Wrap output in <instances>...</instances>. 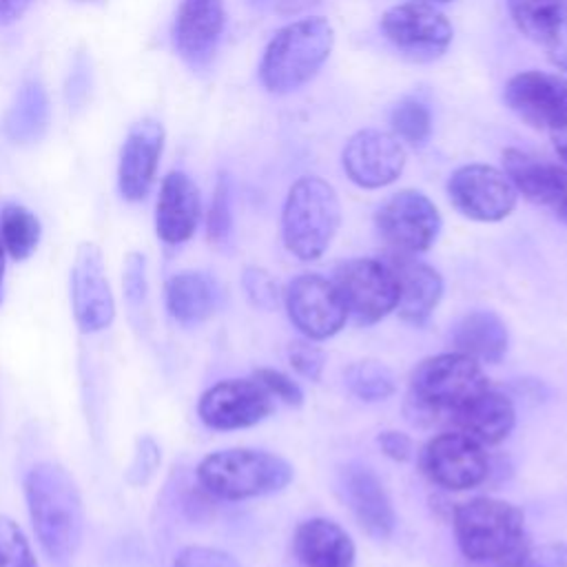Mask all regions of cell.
I'll list each match as a JSON object with an SVG mask.
<instances>
[{"instance_id": "6da1fadb", "label": "cell", "mask_w": 567, "mask_h": 567, "mask_svg": "<svg viewBox=\"0 0 567 567\" xmlns=\"http://www.w3.org/2000/svg\"><path fill=\"white\" fill-rule=\"evenodd\" d=\"M24 501L42 551L55 565L69 563L84 536V503L75 478L60 463H35L24 476Z\"/></svg>"}, {"instance_id": "7a4b0ae2", "label": "cell", "mask_w": 567, "mask_h": 567, "mask_svg": "<svg viewBox=\"0 0 567 567\" xmlns=\"http://www.w3.org/2000/svg\"><path fill=\"white\" fill-rule=\"evenodd\" d=\"M461 551L476 563L516 567L529 547L523 512L501 498L478 496L454 509Z\"/></svg>"}, {"instance_id": "3957f363", "label": "cell", "mask_w": 567, "mask_h": 567, "mask_svg": "<svg viewBox=\"0 0 567 567\" xmlns=\"http://www.w3.org/2000/svg\"><path fill=\"white\" fill-rule=\"evenodd\" d=\"M334 44L332 24L321 18H301L281 27L264 49L259 82L266 91L284 95L310 82L328 60Z\"/></svg>"}, {"instance_id": "277c9868", "label": "cell", "mask_w": 567, "mask_h": 567, "mask_svg": "<svg viewBox=\"0 0 567 567\" xmlns=\"http://www.w3.org/2000/svg\"><path fill=\"white\" fill-rule=\"evenodd\" d=\"M292 476L295 470L286 458L252 447L217 450L197 465L199 485L221 501H246L281 492Z\"/></svg>"}, {"instance_id": "5b68a950", "label": "cell", "mask_w": 567, "mask_h": 567, "mask_svg": "<svg viewBox=\"0 0 567 567\" xmlns=\"http://www.w3.org/2000/svg\"><path fill=\"white\" fill-rule=\"evenodd\" d=\"M341 224L337 190L321 177H299L284 202L281 239L301 261L319 259L332 244Z\"/></svg>"}, {"instance_id": "8992f818", "label": "cell", "mask_w": 567, "mask_h": 567, "mask_svg": "<svg viewBox=\"0 0 567 567\" xmlns=\"http://www.w3.org/2000/svg\"><path fill=\"white\" fill-rule=\"evenodd\" d=\"M489 388L481 363L463 352L423 359L410 377V401L421 412H456Z\"/></svg>"}, {"instance_id": "52a82bcc", "label": "cell", "mask_w": 567, "mask_h": 567, "mask_svg": "<svg viewBox=\"0 0 567 567\" xmlns=\"http://www.w3.org/2000/svg\"><path fill=\"white\" fill-rule=\"evenodd\" d=\"M374 224L394 252L416 255L436 241L441 233V213L421 190L403 188L383 199L377 208Z\"/></svg>"}, {"instance_id": "ba28073f", "label": "cell", "mask_w": 567, "mask_h": 567, "mask_svg": "<svg viewBox=\"0 0 567 567\" xmlns=\"http://www.w3.org/2000/svg\"><path fill=\"white\" fill-rule=\"evenodd\" d=\"M281 299L292 326L310 341L337 334L348 319V308L334 281L315 272L290 279L281 290Z\"/></svg>"}, {"instance_id": "9c48e42d", "label": "cell", "mask_w": 567, "mask_h": 567, "mask_svg": "<svg viewBox=\"0 0 567 567\" xmlns=\"http://www.w3.org/2000/svg\"><path fill=\"white\" fill-rule=\"evenodd\" d=\"M381 29L396 51L419 62L441 58L452 42L450 20L423 0L390 7L381 18Z\"/></svg>"}, {"instance_id": "30bf717a", "label": "cell", "mask_w": 567, "mask_h": 567, "mask_svg": "<svg viewBox=\"0 0 567 567\" xmlns=\"http://www.w3.org/2000/svg\"><path fill=\"white\" fill-rule=\"evenodd\" d=\"M71 310L78 328L86 334L106 330L115 319V299L106 277L104 255L97 244L82 241L69 275Z\"/></svg>"}, {"instance_id": "8fae6325", "label": "cell", "mask_w": 567, "mask_h": 567, "mask_svg": "<svg viewBox=\"0 0 567 567\" xmlns=\"http://www.w3.org/2000/svg\"><path fill=\"white\" fill-rule=\"evenodd\" d=\"M454 208L474 221H501L518 202V190L505 171L489 164H465L447 179Z\"/></svg>"}, {"instance_id": "7c38bea8", "label": "cell", "mask_w": 567, "mask_h": 567, "mask_svg": "<svg viewBox=\"0 0 567 567\" xmlns=\"http://www.w3.org/2000/svg\"><path fill=\"white\" fill-rule=\"evenodd\" d=\"M334 286L359 323H377L396 308L399 288L388 261L372 257L350 259L337 268Z\"/></svg>"}, {"instance_id": "4fadbf2b", "label": "cell", "mask_w": 567, "mask_h": 567, "mask_svg": "<svg viewBox=\"0 0 567 567\" xmlns=\"http://www.w3.org/2000/svg\"><path fill=\"white\" fill-rule=\"evenodd\" d=\"M224 29V0H179L171 24V42L177 58L190 71L202 73L217 55Z\"/></svg>"}, {"instance_id": "5bb4252c", "label": "cell", "mask_w": 567, "mask_h": 567, "mask_svg": "<svg viewBox=\"0 0 567 567\" xmlns=\"http://www.w3.org/2000/svg\"><path fill=\"white\" fill-rule=\"evenodd\" d=\"M272 410V394L255 377L217 381L199 396L197 403L202 423L219 432L252 427L261 423Z\"/></svg>"}, {"instance_id": "9a60e30c", "label": "cell", "mask_w": 567, "mask_h": 567, "mask_svg": "<svg viewBox=\"0 0 567 567\" xmlns=\"http://www.w3.org/2000/svg\"><path fill=\"white\" fill-rule=\"evenodd\" d=\"M166 144L164 124L142 117L128 126L117 155V193L124 202H144L155 184Z\"/></svg>"}, {"instance_id": "2e32d148", "label": "cell", "mask_w": 567, "mask_h": 567, "mask_svg": "<svg viewBox=\"0 0 567 567\" xmlns=\"http://www.w3.org/2000/svg\"><path fill=\"white\" fill-rule=\"evenodd\" d=\"M425 476L445 489H472L487 476L483 445L465 432H443L430 439L421 452Z\"/></svg>"}, {"instance_id": "e0dca14e", "label": "cell", "mask_w": 567, "mask_h": 567, "mask_svg": "<svg viewBox=\"0 0 567 567\" xmlns=\"http://www.w3.org/2000/svg\"><path fill=\"white\" fill-rule=\"evenodd\" d=\"M503 100L534 128L558 131L567 126V78L545 71H523L507 80Z\"/></svg>"}, {"instance_id": "ac0fdd59", "label": "cell", "mask_w": 567, "mask_h": 567, "mask_svg": "<svg viewBox=\"0 0 567 567\" xmlns=\"http://www.w3.org/2000/svg\"><path fill=\"white\" fill-rule=\"evenodd\" d=\"M341 164L352 184L372 190L399 179L405 168V148L394 133L363 128L346 142Z\"/></svg>"}, {"instance_id": "d6986e66", "label": "cell", "mask_w": 567, "mask_h": 567, "mask_svg": "<svg viewBox=\"0 0 567 567\" xmlns=\"http://www.w3.org/2000/svg\"><path fill=\"white\" fill-rule=\"evenodd\" d=\"M339 489L346 505L354 514L359 527L374 540H388L396 527V514L392 501L365 463H346L339 472Z\"/></svg>"}, {"instance_id": "ffe728a7", "label": "cell", "mask_w": 567, "mask_h": 567, "mask_svg": "<svg viewBox=\"0 0 567 567\" xmlns=\"http://www.w3.org/2000/svg\"><path fill=\"white\" fill-rule=\"evenodd\" d=\"M503 168L518 195L549 208L567 224V166L538 159L520 148H507L503 151Z\"/></svg>"}, {"instance_id": "44dd1931", "label": "cell", "mask_w": 567, "mask_h": 567, "mask_svg": "<svg viewBox=\"0 0 567 567\" xmlns=\"http://www.w3.org/2000/svg\"><path fill=\"white\" fill-rule=\"evenodd\" d=\"M202 219V195L193 177L179 168L168 171L155 202V233L166 246L186 244Z\"/></svg>"}, {"instance_id": "7402d4cb", "label": "cell", "mask_w": 567, "mask_h": 567, "mask_svg": "<svg viewBox=\"0 0 567 567\" xmlns=\"http://www.w3.org/2000/svg\"><path fill=\"white\" fill-rule=\"evenodd\" d=\"M388 266L392 268L399 288L394 310L403 321L412 326H423L443 297L441 275L430 264L414 259L405 252H394L388 259Z\"/></svg>"}, {"instance_id": "603a6c76", "label": "cell", "mask_w": 567, "mask_h": 567, "mask_svg": "<svg viewBox=\"0 0 567 567\" xmlns=\"http://www.w3.org/2000/svg\"><path fill=\"white\" fill-rule=\"evenodd\" d=\"M51 126V100L40 75H27L18 84L4 115L2 133L16 146L38 144Z\"/></svg>"}, {"instance_id": "cb8c5ba5", "label": "cell", "mask_w": 567, "mask_h": 567, "mask_svg": "<svg viewBox=\"0 0 567 567\" xmlns=\"http://www.w3.org/2000/svg\"><path fill=\"white\" fill-rule=\"evenodd\" d=\"M292 547L303 567H354V543L350 534L330 518L317 516L299 523Z\"/></svg>"}, {"instance_id": "d4e9b609", "label": "cell", "mask_w": 567, "mask_h": 567, "mask_svg": "<svg viewBox=\"0 0 567 567\" xmlns=\"http://www.w3.org/2000/svg\"><path fill=\"white\" fill-rule=\"evenodd\" d=\"M221 290L217 281L202 270L175 272L164 288L168 315L182 326L206 321L219 306Z\"/></svg>"}, {"instance_id": "484cf974", "label": "cell", "mask_w": 567, "mask_h": 567, "mask_svg": "<svg viewBox=\"0 0 567 567\" xmlns=\"http://www.w3.org/2000/svg\"><path fill=\"white\" fill-rule=\"evenodd\" d=\"M452 416L458 430L478 441L481 445L501 443L503 439H507L516 423L514 403L492 388L452 412Z\"/></svg>"}, {"instance_id": "4316f807", "label": "cell", "mask_w": 567, "mask_h": 567, "mask_svg": "<svg viewBox=\"0 0 567 567\" xmlns=\"http://www.w3.org/2000/svg\"><path fill=\"white\" fill-rule=\"evenodd\" d=\"M452 341L456 352H463L478 363H498L509 348V332L496 312L472 310L454 326Z\"/></svg>"}, {"instance_id": "83f0119b", "label": "cell", "mask_w": 567, "mask_h": 567, "mask_svg": "<svg viewBox=\"0 0 567 567\" xmlns=\"http://www.w3.org/2000/svg\"><path fill=\"white\" fill-rule=\"evenodd\" d=\"M507 9L527 40L547 49L567 44V0H507Z\"/></svg>"}, {"instance_id": "f1b7e54d", "label": "cell", "mask_w": 567, "mask_h": 567, "mask_svg": "<svg viewBox=\"0 0 567 567\" xmlns=\"http://www.w3.org/2000/svg\"><path fill=\"white\" fill-rule=\"evenodd\" d=\"M42 237L38 215L18 202H7L0 208V241L7 255L16 261L29 259Z\"/></svg>"}, {"instance_id": "f546056e", "label": "cell", "mask_w": 567, "mask_h": 567, "mask_svg": "<svg viewBox=\"0 0 567 567\" xmlns=\"http://www.w3.org/2000/svg\"><path fill=\"white\" fill-rule=\"evenodd\" d=\"M343 379H346L348 390L357 399L368 401V403L385 401L396 390L392 370L388 365H383L381 361H372V359L357 361V363L348 365L343 372Z\"/></svg>"}, {"instance_id": "4dcf8cb0", "label": "cell", "mask_w": 567, "mask_h": 567, "mask_svg": "<svg viewBox=\"0 0 567 567\" xmlns=\"http://www.w3.org/2000/svg\"><path fill=\"white\" fill-rule=\"evenodd\" d=\"M392 133L401 144L423 146L432 135V113L416 97H403L390 113Z\"/></svg>"}, {"instance_id": "1f68e13d", "label": "cell", "mask_w": 567, "mask_h": 567, "mask_svg": "<svg viewBox=\"0 0 567 567\" xmlns=\"http://www.w3.org/2000/svg\"><path fill=\"white\" fill-rule=\"evenodd\" d=\"M233 230V197H230V177L226 173H219L210 206L206 213V235L208 241L215 246H221L228 241Z\"/></svg>"}, {"instance_id": "d6a6232c", "label": "cell", "mask_w": 567, "mask_h": 567, "mask_svg": "<svg viewBox=\"0 0 567 567\" xmlns=\"http://www.w3.org/2000/svg\"><path fill=\"white\" fill-rule=\"evenodd\" d=\"M0 567H40L22 527L0 514Z\"/></svg>"}, {"instance_id": "836d02e7", "label": "cell", "mask_w": 567, "mask_h": 567, "mask_svg": "<svg viewBox=\"0 0 567 567\" xmlns=\"http://www.w3.org/2000/svg\"><path fill=\"white\" fill-rule=\"evenodd\" d=\"M93 91V69L91 58L84 51H78L71 60L66 80H64V102L69 111H80L86 106Z\"/></svg>"}, {"instance_id": "e575fe53", "label": "cell", "mask_w": 567, "mask_h": 567, "mask_svg": "<svg viewBox=\"0 0 567 567\" xmlns=\"http://www.w3.org/2000/svg\"><path fill=\"white\" fill-rule=\"evenodd\" d=\"M159 463H162V450H159L157 441L153 436L144 434L135 441L133 458L124 472V481L131 487H142L155 476Z\"/></svg>"}, {"instance_id": "d590c367", "label": "cell", "mask_w": 567, "mask_h": 567, "mask_svg": "<svg viewBox=\"0 0 567 567\" xmlns=\"http://www.w3.org/2000/svg\"><path fill=\"white\" fill-rule=\"evenodd\" d=\"M241 284H244V290L248 295V299L257 306V308H264V310H270L279 303L281 299V290L277 288L275 279L261 270V268H246L244 270V277H241Z\"/></svg>"}, {"instance_id": "8d00e7d4", "label": "cell", "mask_w": 567, "mask_h": 567, "mask_svg": "<svg viewBox=\"0 0 567 567\" xmlns=\"http://www.w3.org/2000/svg\"><path fill=\"white\" fill-rule=\"evenodd\" d=\"M122 288L131 306H140L148 292L146 279V257L144 252H128L122 266Z\"/></svg>"}, {"instance_id": "74e56055", "label": "cell", "mask_w": 567, "mask_h": 567, "mask_svg": "<svg viewBox=\"0 0 567 567\" xmlns=\"http://www.w3.org/2000/svg\"><path fill=\"white\" fill-rule=\"evenodd\" d=\"M252 377L272 394V399H279L286 405H295V408L303 403V390L286 372L275 368H257Z\"/></svg>"}, {"instance_id": "f35d334b", "label": "cell", "mask_w": 567, "mask_h": 567, "mask_svg": "<svg viewBox=\"0 0 567 567\" xmlns=\"http://www.w3.org/2000/svg\"><path fill=\"white\" fill-rule=\"evenodd\" d=\"M288 361L301 377H306L310 381H319L323 365H326V354L310 339L292 341L288 348Z\"/></svg>"}, {"instance_id": "ab89813d", "label": "cell", "mask_w": 567, "mask_h": 567, "mask_svg": "<svg viewBox=\"0 0 567 567\" xmlns=\"http://www.w3.org/2000/svg\"><path fill=\"white\" fill-rule=\"evenodd\" d=\"M173 567H239V563L224 549L188 545L175 556Z\"/></svg>"}, {"instance_id": "60d3db41", "label": "cell", "mask_w": 567, "mask_h": 567, "mask_svg": "<svg viewBox=\"0 0 567 567\" xmlns=\"http://www.w3.org/2000/svg\"><path fill=\"white\" fill-rule=\"evenodd\" d=\"M516 567H567V543L529 545Z\"/></svg>"}, {"instance_id": "b9f144b4", "label": "cell", "mask_w": 567, "mask_h": 567, "mask_svg": "<svg viewBox=\"0 0 567 567\" xmlns=\"http://www.w3.org/2000/svg\"><path fill=\"white\" fill-rule=\"evenodd\" d=\"M377 443L383 450V454L390 456L392 461H410L412 454H414L412 439L408 434H403V432H396V430L381 432Z\"/></svg>"}, {"instance_id": "7bdbcfd3", "label": "cell", "mask_w": 567, "mask_h": 567, "mask_svg": "<svg viewBox=\"0 0 567 567\" xmlns=\"http://www.w3.org/2000/svg\"><path fill=\"white\" fill-rule=\"evenodd\" d=\"M33 4L35 0H0V29L18 24Z\"/></svg>"}, {"instance_id": "ee69618b", "label": "cell", "mask_w": 567, "mask_h": 567, "mask_svg": "<svg viewBox=\"0 0 567 567\" xmlns=\"http://www.w3.org/2000/svg\"><path fill=\"white\" fill-rule=\"evenodd\" d=\"M551 142H554V151L556 155L563 159V164L567 166V126L551 131Z\"/></svg>"}, {"instance_id": "f6af8a7d", "label": "cell", "mask_w": 567, "mask_h": 567, "mask_svg": "<svg viewBox=\"0 0 567 567\" xmlns=\"http://www.w3.org/2000/svg\"><path fill=\"white\" fill-rule=\"evenodd\" d=\"M549 60H551L554 66H558L560 71L567 73V44L556 47V49H549Z\"/></svg>"}, {"instance_id": "bcb514c9", "label": "cell", "mask_w": 567, "mask_h": 567, "mask_svg": "<svg viewBox=\"0 0 567 567\" xmlns=\"http://www.w3.org/2000/svg\"><path fill=\"white\" fill-rule=\"evenodd\" d=\"M4 272H7V250L0 241V306L4 301Z\"/></svg>"}, {"instance_id": "7dc6e473", "label": "cell", "mask_w": 567, "mask_h": 567, "mask_svg": "<svg viewBox=\"0 0 567 567\" xmlns=\"http://www.w3.org/2000/svg\"><path fill=\"white\" fill-rule=\"evenodd\" d=\"M255 7H268V4H272L275 0H250Z\"/></svg>"}, {"instance_id": "c3c4849f", "label": "cell", "mask_w": 567, "mask_h": 567, "mask_svg": "<svg viewBox=\"0 0 567 567\" xmlns=\"http://www.w3.org/2000/svg\"><path fill=\"white\" fill-rule=\"evenodd\" d=\"M423 2H430V4H443V2H452V0H423Z\"/></svg>"}, {"instance_id": "681fc988", "label": "cell", "mask_w": 567, "mask_h": 567, "mask_svg": "<svg viewBox=\"0 0 567 567\" xmlns=\"http://www.w3.org/2000/svg\"><path fill=\"white\" fill-rule=\"evenodd\" d=\"M78 2H97V0H78Z\"/></svg>"}]
</instances>
